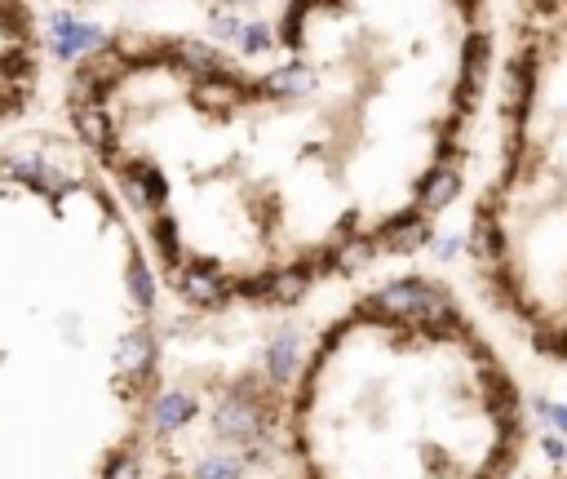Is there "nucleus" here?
Segmentation results:
<instances>
[{
	"instance_id": "nucleus-1",
	"label": "nucleus",
	"mask_w": 567,
	"mask_h": 479,
	"mask_svg": "<svg viewBox=\"0 0 567 479\" xmlns=\"http://www.w3.org/2000/svg\"><path fill=\"white\" fill-rule=\"evenodd\" d=\"M271 431L293 479H514L528 404L443 275H395L306 346Z\"/></svg>"
},
{
	"instance_id": "nucleus-2",
	"label": "nucleus",
	"mask_w": 567,
	"mask_h": 479,
	"mask_svg": "<svg viewBox=\"0 0 567 479\" xmlns=\"http://www.w3.org/2000/svg\"><path fill=\"white\" fill-rule=\"evenodd\" d=\"M497 165L470 209V271L536 360L567 369V5H505Z\"/></svg>"
},
{
	"instance_id": "nucleus-3",
	"label": "nucleus",
	"mask_w": 567,
	"mask_h": 479,
	"mask_svg": "<svg viewBox=\"0 0 567 479\" xmlns=\"http://www.w3.org/2000/svg\"><path fill=\"white\" fill-rule=\"evenodd\" d=\"M49 40H54V54L58 58H89V54H98L102 45H107V36L98 32L94 23H80L76 14H67V9H58L54 14V23H49Z\"/></svg>"
},
{
	"instance_id": "nucleus-4",
	"label": "nucleus",
	"mask_w": 567,
	"mask_h": 479,
	"mask_svg": "<svg viewBox=\"0 0 567 479\" xmlns=\"http://www.w3.org/2000/svg\"><path fill=\"white\" fill-rule=\"evenodd\" d=\"M71 125H76L80 142H85L89 151H98V156H107V151L116 147V125H111L107 107H94V103H71Z\"/></svg>"
},
{
	"instance_id": "nucleus-5",
	"label": "nucleus",
	"mask_w": 567,
	"mask_h": 479,
	"mask_svg": "<svg viewBox=\"0 0 567 479\" xmlns=\"http://www.w3.org/2000/svg\"><path fill=\"white\" fill-rule=\"evenodd\" d=\"M5 165L14 169V178H23V182H36V173H40V165H45V160H40L36 151H14V156H9Z\"/></svg>"
},
{
	"instance_id": "nucleus-6",
	"label": "nucleus",
	"mask_w": 567,
	"mask_h": 479,
	"mask_svg": "<svg viewBox=\"0 0 567 479\" xmlns=\"http://www.w3.org/2000/svg\"><path fill=\"white\" fill-rule=\"evenodd\" d=\"M550 479H567V466H563V471H554V475H550Z\"/></svg>"
}]
</instances>
